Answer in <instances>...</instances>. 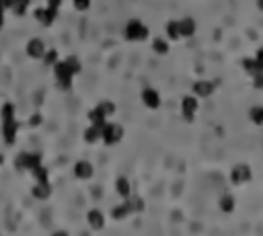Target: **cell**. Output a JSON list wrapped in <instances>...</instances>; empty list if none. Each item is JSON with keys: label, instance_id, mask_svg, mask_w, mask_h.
Here are the masks:
<instances>
[{"label": "cell", "instance_id": "obj_1", "mask_svg": "<svg viewBox=\"0 0 263 236\" xmlns=\"http://www.w3.org/2000/svg\"><path fill=\"white\" fill-rule=\"evenodd\" d=\"M0 129H2V138L6 146H15L16 134H19V121H16V113L11 103H4L0 109Z\"/></svg>", "mask_w": 263, "mask_h": 236}, {"label": "cell", "instance_id": "obj_2", "mask_svg": "<svg viewBox=\"0 0 263 236\" xmlns=\"http://www.w3.org/2000/svg\"><path fill=\"white\" fill-rule=\"evenodd\" d=\"M54 78H56V84L60 91H70L72 89V82H74V72L68 68L66 60H58L54 64Z\"/></svg>", "mask_w": 263, "mask_h": 236}, {"label": "cell", "instance_id": "obj_3", "mask_svg": "<svg viewBox=\"0 0 263 236\" xmlns=\"http://www.w3.org/2000/svg\"><path fill=\"white\" fill-rule=\"evenodd\" d=\"M124 35H126V39H128V41L142 43V41L148 39V35H150V29H148L140 19H130V21L126 23Z\"/></svg>", "mask_w": 263, "mask_h": 236}, {"label": "cell", "instance_id": "obj_4", "mask_svg": "<svg viewBox=\"0 0 263 236\" xmlns=\"http://www.w3.org/2000/svg\"><path fill=\"white\" fill-rule=\"evenodd\" d=\"M124 138V127L119 124H113V121H107L103 127H101V142L105 146H115L121 142Z\"/></svg>", "mask_w": 263, "mask_h": 236}, {"label": "cell", "instance_id": "obj_5", "mask_svg": "<svg viewBox=\"0 0 263 236\" xmlns=\"http://www.w3.org/2000/svg\"><path fill=\"white\" fill-rule=\"evenodd\" d=\"M43 164L41 160V154L39 152H19L15 158V169L16 171H33L35 167Z\"/></svg>", "mask_w": 263, "mask_h": 236}, {"label": "cell", "instance_id": "obj_6", "mask_svg": "<svg viewBox=\"0 0 263 236\" xmlns=\"http://www.w3.org/2000/svg\"><path fill=\"white\" fill-rule=\"evenodd\" d=\"M140 99H142L144 107L150 109V111H156L161 107V93L152 89V86H146V89H142V93H140Z\"/></svg>", "mask_w": 263, "mask_h": 236}, {"label": "cell", "instance_id": "obj_7", "mask_svg": "<svg viewBox=\"0 0 263 236\" xmlns=\"http://www.w3.org/2000/svg\"><path fill=\"white\" fill-rule=\"evenodd\" d=\"M197 107H199V103H197V99L196 97H183V101H181V115H183V119L185 121H194V117H196V113H197Z\"/></svg>", "mask_w": 263, "mask_h": 236}, {"label": "cell", "instance_id": "obj_8", "mask_svg": "<svg viewBox=\"0 0 263 236\" xmlns=\"http://www.w3.org/2000/svg\"><path fill=\"white\" fill-rule=\"evenodd\" d=\"M46 49H48L46 43H43V39H39V37L29 39L27 41V47H25V51H27V56L31 60H41L43 54H46Z\"/></svg>", "mask_w": 263, "mask_h": 236}, {"label": "cell", "instance_id": "obj_9", "mask_svg": "<svg viewBox=\"0 0 263 236\" xmlns=\"http://www.w3.org/2000/svg\"><path fill=\"white\" fill-rule=\"evenodd\" d=\"M33 16L43 25V27H51V25H54V21H56V16H58V13L51 11L49 6H41V8H35Z\"/></svg>", "mask_w": 263, "mask_h": 236}, {"label": "cell", "instance_id": "obj_10", "mask_svg": "<svg viewBox=\"0 0 263 236\" xmlns=\"http://www.w3.org/2000/svg\"><path fill=\"white\" fill-rule=\"evenodd\" d=\"M93 174H95V167L89 160H78L74 164V177L78 181H89L93 179Z\"/></svg>", "mask_w": 263, "mask_h": 236}, {"label": "cell", "instance_id": "obj_11", "mask_svg": "<svg viewBox=\"0 0 263 236\" xmlns=\"http://www.w3.org/2000/svg\"><path fill=\"white\" fill-rule=\"evenodd\" d=\"M86 222H89V226L93 230H103L105 228V214L101 212V209L93 207L86 212Z\"/></svg>", "mask_w": 263, "mask_h": 236}, {"label": "cell", "instance_id": "obj_12", "mask_svg": "<svg viewBox=\"0 0 263 236\" xmlns=\"http://www.w3.org/2000/svg\"><path fill=\"white\" fill-rule=\"evenodd\" d=\"M134 214V207H132V202H130V197L124 199V204H119L111 209V218L113 220H126L128 216Z\"/></svg>", "mask_w": 263, "mask_h": 236}, {"label": "cell", "instance_id": "obj_13", "mask_svg": "<svg viewBox=\"0 0 263 236\" xmlns=\"http://www.w3.org/2000/svg\"><path fill=\"white\" fill-rule=\"evenodd\" d=\"M31 195L35 199H49V195H51V183L49 181H35V185L31 189Z\"/></svg>", "mask_w": 263, "mask_h": 236}, {"label": "cell", "instance_id": "obj_14", "mask_svg": "<svg viewBox=\"0 0 263 236\" xmlns=\"http://www.w3.org/2000/svg\"><path fill=\"white\" fill-rule=\"evenodd\" d=\"M230 179L234 185H241V183H247L251 179V171L247 164H239V167H234L232 173H230Z\"/></svg>", "mask_w": 263, "mask_h": 236}, {"label": "cell", "instance_id": "obj_15", "mask_svg": "<svg viewBox=\"0 0 263 236\" xmlns=\"http://www.w3.org/2000/svg\"><path fill=\"white\" fill-rule=\"evenodd\" d=\"M115 191H117V195H119L121 199L132 197V183H130L126 177H119V179L115 181Z\"/></svg>", "mask_w": 263, "mask_h": 236}, {"label": "cell", "instance_id": "obj_16", "mask_svg": "<svg viewBox=\"0 0 263 236\" xmlns=\"http://www.w3.org/2000/svg\"><path fill=\"white\" fill-rule=\"evenodd\" d=\"M82 136H84V142L86 144H97V142H101V127L89 124V127L84 129Z\"/></svg>", "mask_w": 263, "mask_h": 236}, {"label": "cell", "instance_id": "obj_17", "mask_svg": "<svg viewBox=\"0 0 263 236\" xmlns=\"http://www.w3.org/2000/svg\"><path fill=\"white\" fill-rule=\"evenodd\" d=\"M194 93H196V97H210L214 93V84L208 80H197L194 84Z\"/></svg>", "mask_w": 263, "mask_h": 236}, {"label": "cell", "instance_id": "obj_18", "mask_svg": "<svg viewBox=\"0 0 263 236\" xmlns=\"http://www.w3.org/2000/svg\"><path fill=\"white\" fill-rule=\"evenodd\" d=\"M179 31H181V37H191L196 33V21L187 16V19H181L179 21Z\"/></svg>", "mask_w": 263, "mask_h": 236}, {"label": "cell", "instance_id": "obj_19", "mask_svg": "<svg viewBox=\"0 0 263 236\" xmlns=\"http://www.w3.org/2000/svg\"><path fill=\"white\" fill-rule=\"evenodd\" d=\"M29 6H31V0H13L11 11H13L16 16H25V15L29 13Z\"/></svg>", "mask_w": 263, "mask_h": 236}, {"label": "cell", "instance_id": "obj_20", "mask_svg": "<svg viewBox=\"0 0 263 236\" xmlns=\"http://www.w3.org/2000/svg\"><path fill=\"white\" fill-rule=\"evenodd\" d=\"M152 51L156 56H166L169 54V41L164 37H154L152 39Z\"/></svg>", "mask_w": 263, "mask_h": 236}, {"label": "cell", "instance_id": "obj_21", "mask_svg": "<svg viewBox=\"0 0 263 236\" xmlns=\"http://www.w3.org/2000/svg\"><path fill=\"white\" fill-rule=\"evenodd\" d=\"M164 33H166V39H171V41H177V39H181L179 21H169V23H166Z\"/></svg>", "mask_w": 263, "mask_h": 236}, {"label": "cell", "instance_id": "obj_22", "mask_svg": "<svg viewBox=\"0 0 263 236\" xmlns=\"http://www.w3.org/2000/svg\"><path fill=\"white\" fill-rule=\"evenodd\" d=\"M89 124H93V126H99V127H103L105 124H107V117L103 115V113L97 109V105L89 111Z\"/></svg>", "mask_w": 263, "mask_h": 236}, {"label": "cell", "instance_id": "obj_23", "mask_svg": "<svg viewBox=\"0 0 263 236\" xmlns=\"http://www.w3.org/2000/svg\"><path fill=\"white\" fill-rule=\"evenodd\" d=\"M97 109H99L107 119H109L111 115H115V105H113L111 101H101V103H97Z\"/></svg>", "mask_w": 263, "mask_h": 236}, {"label": "cell", "instance_id": "obj_24", "mask_svg": "<svg viewBox=\"0 0 263 236\" xmlns=\"http://www.w3.org/2000/svg\"><path fill=\"white\" fill-rule=\"evenodd\" d=\"M60 60V54H58V49H46V54H43V58H41V62L46 64V66H51L54 68V64Z\"/></svg>", "mask_w": 263, "mask_h": 236}, {"label": "cell", "instance_id": "obj_25", "mask_svg": "<svg viewBox=\"0 0 263 236\" xmlns=\"http://www.w3.org/2000/svg\"><path fill=\"white\" fill-rule=\"evenodd\" d=\"M31 174L35 177V181H49V171L43 167V164H39V167H35L31 171Z\"/></svg>", "mask_w": 263, "mask_h": 236}, {"label": "cell", "instance_id": "obj_26", "mask_svg": "<svg viewBox=\"0 0 263 236\" xmlns=\"http://www.w3.org/2000/svg\"><path fill=\"white\" fill-rule=\"evenodd\" d=\"M66 64H68V68L74 72V76H78V74L82 72V64L78 62V58H76V56H68V58H66Z\"/></svg>", "mask_w": 263, "mask_h": 236}, {"label": "cell", "instance_id": "obj_27", "mask_svg": "<svg viewBox=\"0 0 263 236\" xmlns=\"http://www.w3.org/2000/svg\"><path fill=\"white\" fill-rule=\"evenodd\" d=\"M220 209H222V212H226V214L232 212V209H234V197L232 195H224L220 199Z\"/></svg>", "mask_w": 263, "mask_h": 236}, {"label": "cell", "instance_id": "obj_28", "mask_svg": "<svg viewBox=\"0 0 263 236\" xmlns=\"http://www.w3.org/2000/svg\"><path fill=\"white\" fill-rule=\"evenodd\" d=\"M249 117H251L253 124L261 126V124H263V107H253V109L249 111Z\"/></svg>", "mask_w": 263, "mask_h": 236}, {"label": "cell", "instance_id": "obj_29", "mask_svg": "<svg viewBox=\"0 0 263 236\" xmlns=\"http://www.w3.org/2000/svg\"><path fill=\"white\" fill-rule=\"evenodd\" d=\"M130 202H132V207H134V214L144 212V199H142V197L132 195V197H130Z\"/></svg>", "mask_w": 263, "mask_h": 236}, {"label": "cell", "instance_id": "obj_30", "mask_svg": "<svg viewBox=\"0 0 263 236\" xmlns=\"http://www.w3.org/2000/svg\"><path fill=\"white\" fill-rule=\"evenodd\" d=\"M72 6L78 13H86L91 8V0H72Z\"/></svg>", "mask_w": 263, "mask_h": 236}, {"label": "cell", "instance_id": "obj_31", "mask_svg": "<svg viewBox=\"0 0 263 236\" xmlns=\"http://www.w3.org/2000/svg\"><path fill=\"white\" fill-rule=\"evenodd\" d=\"M41 121H43V117L39 115V113H35V115L29 117V126L31 127H37V126H41Z\"/></svg>", "mask_w": 263, "mask_h": 236}, {"label": "cell", "instance_id": "obj_32", "mask_svg": "<svg viewBox=\"0 0 263 236\" xmlns=\"http://www.w3.org/2000/svg\"><path fill=\"white\" fill-rule=\"evenodd\" d=\"M62 2H64V0H48V6L51 8V11H60V6H62Z\"/></svg>", "mask_w": 263, "mask_h": 236}, {"label": "cell", "instance_id": "obj_33", "mask_svg": "<svg viewBox=\"0 0 263 236\" xmlns=\"http://www.w3.org/2000/svg\"><path fill=\"white\" fill-rule=\"evenodd\" d=\"M255 78H253V82H255V89H263V72H257L253 74Z\"/></svg>", "mask_w": 263, "mask_h": 236}, {"label": "cell", "instance_id": "obj_34", "mask_svg": "<svg viewBox=\"0 0 263 236\" xmlns=\"http://www.w3.org/2000/svg\"><path fill=\"white\" fill-rule=\"evenodd\" d=\"M4 11H6V8L2 6V0H0V27L4 25Z\"/></svg>", "mask_w": 263, "mask_h": 236}, {"label": "cell", "instance_id": "obj_35", "mask_svg": "<svg viewBox=\"0 0 263 236\" xmlns=\"http://www.w3.org/2000/svg\"><path fill=\"white\" fill-rule=\"evenodd\" d=\"M255 60H257V64L263 68V49H259L257 51V56H255Z\"/></svg>", "mask_w": 263, "mask_h": 236}, {"label": "cell", "instance_id": "obj_36", "mask_svg": "<svg viewBox=\"0 0 263 236\" xmlns=\"http://www.w3.org/2000/svg\"><path fill=\"white\" fill-rule=\"evenodd\" d=\"M2 162H4V156H2V154H0V167H2Z\"/></svg>", "mask_w": 263, "mask_h": 236}, {"label": "cell", "instance_id": "obj_37", "mask_svg": "<svg viewBox=\"0 0 263 236\" xmlns=\"http://www.w3.org/2000/svg\"><path fill=\"white\" fill-rule=\"evenodd\" d=\"M259 6H261V8H263V0H259Z\"/></svg>", "mask_w": 263, "mask_h": 236}]
</instances>
